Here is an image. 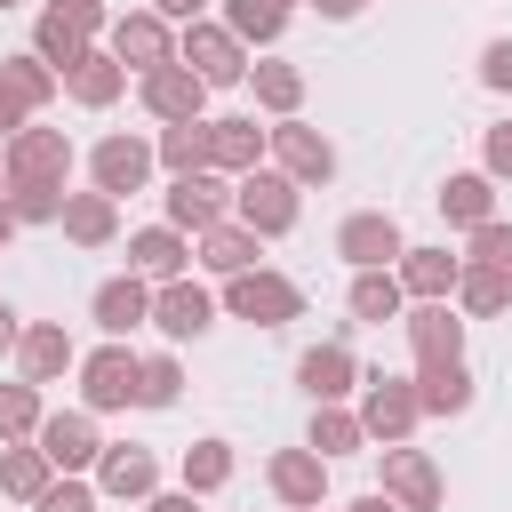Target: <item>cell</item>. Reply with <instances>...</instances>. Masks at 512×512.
<instances>
[{
    "instance_id": "47",
    "label": "cell",
    "mask_w": 512,
    "mask_h": 512,
    "mask_svg": "<svg viewBox=\"0 0 512 512\" xmlns=\"http://www.w3.org/2000/svg\"><path fill=\"white\" fill-rule=\"evenodd\" d=\"M136 512H200V496H192V488H152Z\"/></svg>"
},
{
    "instance_id": "28",
    "label": "cell",
    "mask_w": 512,
    "mask_h": 512,
    "mask_svg": "<svg viewBox=\"0 0 512 512\" xmlns=\"http://www.w3.org/2000/svg\"><path fill=\"white\" fill-rule=\"evenodd\" d=\"M56 232H64L72 248H112V240H120V200H104V192H64Z\"/></svg>"
},
{
    "instance_id": "13",
    "label": "cell",
    "mask_w": 512,
    "mask_h": 512,
    "mask_svg": "<svg viewBox=\"0 0 512 512\" xmlns=\"http://www.w3.org/2000/svg\"><path fill=\"white\" fill-rule=\"evenodd\" d=\"M152 328H160L168 344L208 336V328H216V288H200L192 272H184V280H160V288H152Z\"/></svg>"
},
{
    "instance_id": "51",
    "label": "cell",
    "mask_w": 512,
    "mask_h": 512,
    "mask_svg": "<svg viewBox=\"0 0 512 512\" xmlns=\"http://www.w3.org/2000/svg\"><path fill=\"white\" fill-rule=\"evenodd\" d=\"M344 512H400V504H392V496H384V488H368V496H352V504H344Z\"/></svg>"
},
{
    "instance_id": "20",
    "label": "cell",
    "mask_w": 512,
    "mask_h": 512,
    "mask_svg": "<svg viewBox=\"0 0 512 512\" xmlns=\"http://www.w3.org/2000/svg\"><path fill=\"white\" fill-rule=\"evenodd\" d=\"M72 368H80L72 328H64V320H24V336H16V376H24V384H56V376H72Z\"/></svg>"
},
{
    "instance_id": "34",
    "label": "cell",
    "mask_w": 512,
    "mask_h": 512,
    "mask_svg": "<svg viewBox=\"0 0 512 512\" xmlns=\"http://www.w3.org/2000/svg\"><path fill=\"white\" fill-rule=\"evenodd\" d=\"M304 448H312L320 464H336V456H360V448H368V432H360L352 400H336V408H312V432H304Z\"/></svg>"
},
{
    "instance_id": "14",
    "label": "cell",
    "mask_w": 512,
    "mask_h": 512,
    "mask_svg": "<svg viewBox=\"0 0 512 512\" xmlns=\"http://www.w3.org/2000/svg\"><path fill=\"white\" fill-rule=\"evenodd\" d=\"M88 320H96L112 344H128L136 328H152V280H136V272H112V280H96V296H88Z\"/></svg>"
},
{
    "instance_id": "16",
    "label": "cell",
    "mask_w": 512,
    "mask_h": 512,
    "mask_svg": "<svg viewBox=\"0 0 512 512\" xmlns=\"http://www.w3.org/2000/svg\"><path fill=\"white\" fill-rule=\"evenodd\" d=\"M96 496H112V504H144L152 488H160V456L152 448H136V440H104V456H96Z\"/></svg>"
},
{
    "instance_id": "44",
    "label": "cell",
    "mask_w": 512,
    "mask_h": 512,
    "mask_svg": "<svg viewBox=\"0 0 512 512\" xmlns=\"http://www.w3.org/2000/svg\"><path fill=\"white\" fill-rule=\"evenodd\" d=\"M96 504H104V496H96V480H88V472H56V480H48V496H40L32 512H96Z\"/></svg>"
},
{
    "instance_id": "30",
    "label": "cell",
    "mask_w": 512,
    "mask_h": 512,
    "mask_svg": "<svg viewBox=\"0 0 512 512\" xmlns=\"http://www.w3.org/2000/svg\"><path fill=\"white\" fill-rule=\"evenodd\" d=\"M248 88H256V112H272V120H296L304 112V72L280 64V56H256L248 64Z\"/></svg>"
},
{
    "instance_id": "9",
    "label": "cell",
    "mask_w": 512,
    "mask_h": 512,
    "mask_svg": "<svg viewBox=\"0 0 512 512\" xmlns=\"http://www.w3.org/2000/svg\"><path fill=\"white\" fill-rule=\"evenodd\" d=\"M400 248H408V232H400L392 208H352V216L336 224V256H344L352 272H392Z\"/></svg>"
},
{
    "instance_id": "32",
    "label": "cell",
    "mask_w": 512,
    "mask_h": 512,
    "mask_svg": "<svg viewBox=\"0 0 512 512\" xmlns=\"http://www.w3.org/2000/svg\"><path fill=\"white\" fill-rule=\"evenodd\" d=\"M48 480H56V464H48V456H40L32 440L0 448V496H8V504H24V512H32V504L48 496Z\"/></svg>"
},
{
    "instance_id": "54",
    "label": "cell",
    "mask_w": 512,
    "mask_h": 512,
    "mask_svg": "<svg viewBox=\"0 0 512 512\" xmlns=\"http://www.w3.org/2000/svg\"><path fill=\"white\" fill-rule=\"evenodd\" d=\"M0 8H24V0H0Z\"/></svg>"
},
{
    "instance_id": "45",
    "label": "cell",
    "mask_w": 512,
    "mask_h": 512,
    "mask_svg": "<svg viewBox=\"0 0 512 512\" xmlns=\"http://www.w3.org/2000/svg\"><path fill=\"white\" fill-rule=\"evenodd\" d=\"M480 176H488V184H512V120H496V128L480 136Z\"/></svg>"
},
{
    "instance_id": "18",
    "label": "cell",
    "mask_w": 512,
    "mask_h": 512,
    "mask_svg": "<svg viewBox=\"0 0 512 512\" xmlns=\"http://www.w3.org/2000/svg\"><path fill=\"white\" fill-rule=\"evenodd\" d=\"M384 456V496L400 504V512H440V496H448V480H440V464L424 456V448H376Z\"/></svg>"
},
{
    "instance_id": "40",
    "label": "cell",
    "mask_w": 512,
    "mask_h": 512,
    "mask_svg": "<svg viewBox=\"0 0 512 512\" xmlns=\"http://www.w3.org/2000/svg\"><path fill=\"white\" fill-rule=\"evenodd\" d=\"M176 400H184V360H176V352H144L136 408H176Z\"/></svg>"
},
{
    "instance_id": "42",
    "label": "cell",
    "mask_w": 512,
    "mask_h": 512,
    "mask_svg": "<svg viewBox=\"0 0 512 512\" xmlns=\"http://www.w3.org/2000/svg\"><path fill=\"white\" fill-rule=\"evenodd\" d=\"M464 264H488V272H512V224H504V216H488V224H472V232H464Z\"/></svg>"
},
{
    "instance_id": "50",
    "label": "cell",
    "mask_w": 512,
    "mask_h": 512,
    "mask_svg": "<svg viewBox=\"0 0 512 512\" xmlns=\"http://www.w3.org/2000/svg\"><path fill=\"white\" fill-rule=\"evenodd\" d=\"M312 8H320V16H328V24H352V16H360V8H368V0H312Z\"/></svg>"
},
{
    "instance_id": "49",
    "label": "cell",
    "mask_w": 512,
    "mask_h": 512,
    "mask_svg": "<svg viewBox=\"0 0 512 512\" xmlns=\"http://www.w3.org/2000/svg\"><path fill=\"white\" fill-rule=\"evenodd\" d=\"M16 336H24V312L0 304V360H16Z\"/></svg>"
},
{
    "instance_id": "25",
    "label": "cell",
    "mask_w": 512,
    "mask_h": 512,
    "mask_svg": "<svg viewBox=\"0 0 512 512\" xmlns=\"http://www.w3.org/2000/svg\"><path fill=\"white\" fill-rule=\"evenodd\" d=\"M192 264H200L208 280H232V272H256V264H264V240L224 216V224H208V232L192 240Z\"/></svg>"
},
{
    "instance_id": "46",
    "label": "cell",
    "mask_w": 512,
    "mask_h": 512,
    "mask_svg": "<svg viewBox=\"0 0 512 512\" xmlns=\"http://www.w3.org/2000/svg\"><path fill=\"white\" fill-rule=\"evenodd\" d=\"M480 88L512 96V40H488V48H480Z\"/></svg>"
},
{
    "instance_id": "6",
    "label": "cell",
    "mask_w": 512,
    "mask_h": 512,
    "mask_svg": "<svg viewBox=\"0 0 512 512\" xmlns=\"http://www.w3.org/2000/svg\"><path fill=\"white\" fill-rule=\"evenodd\" d=\"M80 408L88 416H112V408H136V376H144V352L136 344H96V352H80Z\"/></svg>"
},
{
    "instance_id": "5",
    "label": "cell",
    "mask_w": 512,
    "mask_h": 512,
    "mask_svg": "<svg viewBox=\"0 0 512 512\" xmlns=\"http://www.w3.org/2000/svg\"><path fill=\"white\" fill-rule=\"evenodd\" d=\"M296 216H304V192H296L280 168H248V176L232 184V224H248L256 240L296 232Z\"/></svg>"
},
{
    "instance_id": "2",
    "label": "cell",
    "mask_w": 512,
    "mask_h": 512,
    "mask_svg": "<svg viewBox=\"0 0 512 512\" xmlns=\"http://www.w3.org/2000/svg\"><path fill=\"white\" fill-rule=\"evenodd\" d=\"M216 312H232V320H248V328H288V320H304V288H296L288 272L256 264V272H232V280L216 288Z\"/></svg>"
},
{
    "instance_id": "4",
    "label": "cell",
    "mask_w": 512,
    "mask_h": 512,
    "mask_svg": "<svg viewBox=\"0 0 512 512\" xmlns=\"http://www.w3.org/2000/svg\"><path fill=\"white\" fill-rule=\"evenodd\" d=\"M264 168H280L296 192H312V184L336 176V144L296 112V120H272V128H264Z\"/></svg>"
},
{
    "instance_id": "26",
    "label": "cell",
    "mask_w": 512,
    "mask_h": 512,
    "mask_svg": "<svg viewBox=\"0 0 512 512\" xmlns=\"http://www.w3.org/2000/svg\"><path fill=\"white\" fill-rule=\"evenodd\" d=\"M456 272H464V256H448V248H400V264H392V280H400L408 304H448Z\"/></svg>"
},
{
    "instance_id": "22",
    "label": "cell",
    "mask_w": 512,
    "mask_h": 512,
    "mask_svg": "<svg viewBox=\"0 0 512 512\" xmlns=\"http://www.w3.org/2000/svg\"><path fill=\"white\" fill-rule=\"evenodd\" d=\"M248 168H264V128H256V112H224V120H208V176H248Z\"/></svg>"
},
{
    "instance_id": "43",
    "label": "cell",
    "mask_w": 512,
    "mask_h": 512,
    "mask_svg": "<svg viewBox=\"0 0 512 512\" xmlns=\"http://www.w3.org/2000/svg\"><path fill=\"white\" fill-rule=\"evenodd\" d=\"M40 16L64 24V32H80V40H104V32H112V8H104V0H48Z\"/></svg>"
},
{
    "instance_id": "27",
    "label": "cell",
    "mask_w": 512,
    "mask_h": 512,
    "mask_svg": "<svg viewBox=\"0 0 512 512\" xmlns=\"http://www.w3.org/2000/svg\"><path fill=\"white\" fill-rule=\"evenodd\" d=\"M0 96H8L24 120H40V112L64 96V80H56V72H48L32 48H16V56H0Z\"/></svg>"
},
{
    "instance_id": "38",
    "label": "cell",
    "mask_w": 512,
    "mask_h": 512,
    "mask_svg": "<svg viewBox=\"0 0 512 512\" xmlns=\"http://www.w3.org/2000/svg\"><path fill=\"white\" fill-rule=\"evenodd\" d=\"M216 24H224L248 56H256V48H272V40L288 32V16H280V8H264V0H224V16H216Z\"/></svg>"
},
{
    "instance_id": "12",
    "label": "cell",
    "mask_w": 512,
    "mask_h": 512,
    "mask_svg": "<svg viewBox=\"0 0 512 512\" xmlns=\"http://www.w3.org/2000/svg\"><path fill=\"white\" fill-rule=\"evenodd\" d=\"M32 448H40L56 472H96L104 432H96V416H88V408H48V416H40V432H32Z\"/></svg>"
},
{
    "instance_id": "48",
    "label": "cell",
    "mask_w": 512,
    "mask_h": 512,
    "mask_svg": "<svg viewBox=\"0 0 512 512\" xmlns=\"http://www.w3.org/2000/svg\"><path fill=\"white\" fill-rule=\"evenodd\" d=\"M152 16H168V24H192V16H208V0H152Z\"/></svg>"
},
{
    "instance_id": "37",
    "label": "cell",
    "mask_w": 512,
    "mask_h": 512,
    "mask_svg": "<svg viewBox=\"0 0 512 512\" xmlns=\"http://www.w3.org/2000/svg\"><path fill=\"white\" fill-rule=\"evenodd\" d=\"M152 160H160L168 176H200V168H208V120H176V128H160V136H152Z\"/></svg>"
},
{
    "instance_id": "7",
    "label": "cell",
    "mask_w": 512,
    "mask_h": 512,
    "mask_svg": "<svg viewBox=\"0 0 512 512\" xmlns=\"http://www.w3.org/2000/svg\"><path fill=\"white\" fill-rule=\"evenodd\" d=\"M64 176H72V136H64V128L24 120V128L0 144V184H64Z\"/></svg>"
},
{
    "instance_id": "52",
    "label": "cell",
    "mask_w": 512,
    "mask_h": 512,
    "mask_svg": "<svg viewBox=\"0 0 512 512\" xmlns=\"http://www.w3.org/2000/svg\"><path fill=\"white\" fill-rule=\"evenodd\" d=\"M8 240H16V216H8V200H0V248H8Z\"/></svg>"
},
{
    "instance_id": "35",
    "label": "cell",
    "mask_w": 512,
    "mask_h": 512,
    "mask_svg": "<svg viewBox=\"0 0 512 512\" xmlns=\"http://www.w3.org/2000/svg\"><path fill=\"white\" fill-rule=\"evenodd\" d=\"M232 472H240L232 440H216V432H208V440H192V448H184V464H176V488H192V496H216Z\"/></svg>"
},
{
    "instance_id": "29",
    "label": "cell",
    "mask_w": 512,
    "mask_h": 512,
    "mask_svg": "<svg viewBox=\"0 0 512 512\" xmlns=\"http://www.w3.org/2000/svg\"><path fill=\"white\" fill-rule=\"evenodd\" d=\"M408 384H416V408H424V416H464V408L480 400V384H472V368H464V360H440V368H416Z\"/></svg>"
},
{
    "instance_id": "31",
    "label": "cell",
    "mask_w": 512,
    "mask_h": 512,
    "mask_svg": "<svg viewBox=\"0 0 512 512\" xmlns=\"http://www.w3.org/2000/svg\"><path fill=\"white\" fill-rule=\"evenodd\" d=\"M432 200H440V216H448L456 232H472V224H488V216H496V184H488L480 168H456Z\"/></svg>"
},
{
    "instance_id": "17",
    "label": "cell",
    "mask_w": 512,
    "mask_h": 512,
    "mask_svg": "<svg viewBox=\"0 0 512 512\" xmlns=\"http://www.w3.org/2000/svg\"><path fill=\"white\" fill-rule=\"evenodd\" d=\"M264 488L280 496V512H320L328 504V464L312 448H272L264 456Z\"/></svg>"
},
{
    "instance_id": "23",
    "label": "cell",
    "mask_w": 512,
    "mask_h": 512,
    "mask_svg": "<svg viewBox=\"0 0 512 512\" xmlns=\"http://www.w3.org/2000/svg\"><path fill=\"white\" fill-rule=\"evenodd\" d=\"M128 272L152 280V288H160V280H184V272H192V240H184L176 224H136V232H128Z\"/></svg>"
},
{
    "instance_id": "41",
    "label": "cell",
    "mask_w": 512,
    "mask_h": 512,
    "mask_svg": "<svg viewBox=\"0 0 512 512\" xmlns=\"http://www.w3.org/2000/svg\"><path fill=\"white\" fill-rule=\"evenodd\" d=\"M0 200H8L16 232H24V224H56V216H64V184H8Z\"/></svg>"
},
{
    "instance_id": "21",
    "label": "cell",
    "mask_w": 512,
    "mask_h": 512,
    "mask_svg": "<svg viewBox=\"0 0 512 512\" xmlns=\"http://www.w3.org/2000/svg\"><path fill=\"white\" fill-rule=\"evenodd\" d=\"M136 104H144L160 128H176V120H208V88H200L184 64H160V72H144V80H136Z\"/></svg>"
},
{
    "instance_id": "24",
    "label": "cell",
    "mask_w": 512,
    "mask_h": 512,
    "mask_svg": "<svg viewBox=\"0 0 512 512\" xmlns=\"http://www.w3.org/2000/svg\"><path fill=\"white\" fill-rule=\"evenodd\" d=\"M64 96H72L80 112H112V104L128 96V64H120V56H112V48L96 40V48H88V56H80V64L64 72Z\"/></svg>"
},
{
    "instance_id": "19",
    "label": "cell",
    "mask_w": 512,
    "mask_h": 512,
    "mask_svg": "<svg viewBox=\"0 0 512 512\" xmlns=\"http://www.w3.org/2000/svg\"><path fill=\"white\" fill-rule=\"evenodd\" d=\"M400 328H408L416 368H440V360H464V328H472V320H464L456 304H408Z\"/></svg>"
},
{
    "instance_id": "11",
    "label": "cell",
    "mask_w": 512,
    "mask_h": 512,
    "mask_svg": "<svg viewBox=\"0 0 512 512\" xmlns=\"http://www.w3.org/2000/svg\"><path fill=\"white\" fill-rule=\"evenodd\" d=\"M160 208H168L160 224H176L184 240H200L208 224H224V216H232V176H208V168H200V176H168Z\"/></svg>"
},
{
    "instance_id": "39",
    "label": "cell",
    "mask_w": 512,
    "mask_h": 512,
    "mask_svg": "<svg viewBox=\"0 0 512 512\" xmlns=\"http://www.w3.org/2000/svg\"><path fill=\"white\" fill-rule=\"evenodd\" d=\"M40 416H48V400H40V384H0V448H16V440H32L40 432Z\"/></svg>"
},
{
    "instance_id": "33",
    "label": "cell",
    "mask_w": 512,
    "mask_h": 512,
    "mask_svg": "<svg viewBox=\"0 0 512 512\" xmlns=\"http://www.w3.org/2000/svg\"><path fill=\"white\" fill-rule=\"evenodd\" d=\"M344 312H352L360 328H384V320H400V312H408V296H400V280H392V272H352Z\"/></svg>"
},
{
    "instance_id": "1",
    "label": "cell",
    "mask_w": 512,
    "mask_h": 512,
    "mask_svg": "<svg viewBox=\"0 0 512 512\" xmlns=\"http://www.w3.org/2000/svg\"><path fill=\"white\" fill-rule=\"evenodd\" d=\"M176 64L216 96V88H248V64H256V56H248L216 16H192V24H176Z\"/></svg>"
},
{
    "instance_id": "10",
    "label": "cell",
    "mask_w": 512,
    "mask_h": 512,
    "mask_svg": "<svg viewBox=\"0 0 512 512\" xmlns=\"http://www.w3.org/2000/svg\"><path fill=\"white\" fill-rule=\"evenodd\" d=\"M104 48L128 64V80H144V72L176 64V24H168V16H152V8H128V16H112Z\"/></svg>"
},
{
    "instance_id": "8",
    "label": "cell",
    "mask_w": 512,
    "mask_h": 512,
    "mask_svg": "<svg viewBox=\"0 0 512 512\" xmlns=\"http://www.w3.org/2000/svg\"><path fill=\"white\" fill-rule=\"evenodd\" d=\"M152 136H128V128H112V136H96L88 144V192H104V200H128V192H144L152 184Z\"/></svg>"
},
{
    "instance_id": "15",
    "label": "cell",
    "mask_w": 512,
    "mask_h": 512,
    "mask_svg": "<svg viewBox=\"0 0 512 512\" xmlns=\"http://www.w3.org/2000/svg\"><path fill=\"white\" fill-rule=\"evenodd\" d=\"M360 376H368V368L352 360V344H344V336H328V344H312V352L296 360V384H304V400H312V408L352 400V392H360Z\"/></svg>"
},
{
    "instance_id": "53",
    "label": "cell",
    "mask_w": 512,
    "mask_h": 512,
    "mask_svg": "<svg viewBox=\"0 0 512 512\" xmlns=\"http://www.w3.org/2000/svg\"><path fill=\"white\" fill-rule=\"evenodd\" d=\"M264 8H280V16H288V8H296V0H264Z\"/></svg>"
},
{
    "instance_id": "3",
    "label": "cell",
    "mask_w": 512,
    "mask_h": 512,
    "mask_svg": "<svg viewBox=\"0 0 512 512\" xmlns=\"http://www.w3.org/2000/svg\"><path fill=\"white\" fill-rule=\"evenodd\" d=\"M352 416H360V432H368V448H400L416 424H424V408H416V384L408 376H360V392H352Z\"/></svg>"
},
{
    "instance_id": "36",
    "label": "cell",
    "mask_w": 512,
    "mask_h": 512,
    "mask_svg": "<svg viewBox=\"0 0 512 512\" xmlns=\"http://www.w3.org/2000/svg\"><path fill=\"white\" fill-rule=\"evenodd\" d=\"M464 320H496V312H512V272H488V264H464L456 272V296H448Z\"/></svg>"
}]
</instances>
